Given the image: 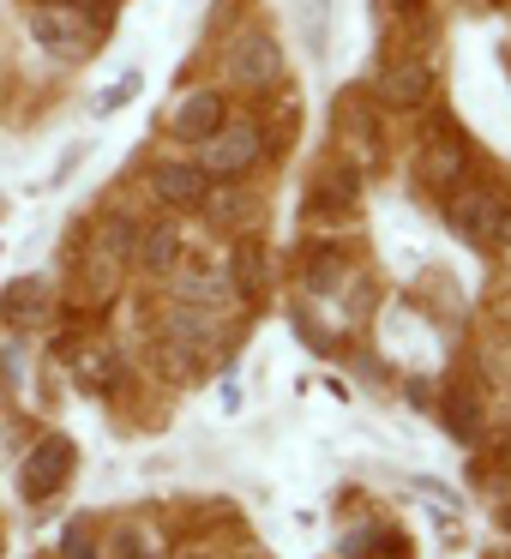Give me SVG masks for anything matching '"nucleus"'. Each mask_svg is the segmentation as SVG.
Returning <instances> with one entry per match:
<instances>
[{
    "label": "nucleus",
    "instance_id": "f257e3e1",
    "mask_svg": "<svg viewBox=\"0 0 511 559\" xmlns=\"http://www.w3.org/2000/svg\"><path fill=\"white\" fill-rule=\"evenodd\" d=\"M265 157V133H259L253 121H223L217 133L199 145V169L205 175H217V181H235V175H247L253 163Z\"/></svg>",
    "mask_w": 511,
    "mask_h": 559
},
{
    "label": "nucleus",
    "instance_id": "f03ea898",
    "mask_svg": "<svg viewBox=\"0 0 511 559\" xmlns=\"http://www.w3.org/2000/svg\"><path fill=\"white\" fill-rule=\"evenodd\" d=\"M73 469H79L73 439H67V433H43V445L31 451L25 469H19V487H25L31 506H43V499H55L67 481H73Z\"/></svg>",
    "mask_w": 511,
    "mask_h": 559
},
{
    "label": "nucleus",
    "instance_id": "7ed1b4c3",
    "mask_svg": "<svg viewBox=\"0 0 511 559\" xmlns=\"http://www.w3.org/2000/svg\"><path fill=\"white\" fill-rule=\"evenodd\" d=\"M223 67H229V79L247 91H277L283 85V43L265 37V31H247V37L229 43Z\"/></svg>",
    "mask_w": 511,
    "mask_h": 559
},
{
    "label": "nucleus",
    "instance_id": "20e7f679",
    "mask_svg": "<svg viewBox=\"0 0 511 559\" xmlns=\"http://www.w3.org/2000/svg\"><path fill=\"white\" fill-rule=\"evenodd\" d=\"M31 37H37L49 55H61V61H85V55H97L91 49L97 37H91V25L73 13V7H37V13H31Z\"/></svg>",
    "mask_w": 511,
    "mask_h": 559
},
{
    "label": "nucleus",
    "instance_id": "39448f33",
    "mask_svg": "<svg viewBox=\"0 0 511 559\" xmlns=\"http://www.w3.org/2000/svg\"><path fill=\"white\" fill-rule=\"evenodd\" d=\"M499 199L494 193H482V187H463V193H451V205H445V223H451V235L457 241H470V247H482V241H499Z\"/></svg>",
    "mask_w": 511,
    "mask_h": 559
},
{
    "label": "nucleus",
    "instance_id": "423d86ee",
    "mask_svg": "<svg viewBox=\"0 0 511 559\" xmlns=\"http://www.w3.org/2000/svg\"><path fill=\"white\" fill-rule=\"evenodd\" d=\"M55 313V289L43 277H19L7 283V295H0V319L13 331H43V319Z\"/></svg>",
    "mask_w": 511,
    "mask_h": 559
},
{
    "label": "nucleus",
    "instance_id": "0eeeda50",
    "mask_svg": "<svg viewBox=\"0 0 511 559\" xmlns=\"http://www.w3.org/2000/svg\"><path fill=\"white\" fill-rule=\"evenodd\" d=\"M463 169H470V145H463L451 127H445L439 139H427V145H421V181H427V187H457Z\"/></svg>",
    "mask_w": 511,
    "mask_h": 559
},
{
    "label": "nucleus",
    "instance_id": "6e6552de",
    "mask_svg": "<svg viewBox=\"0 0 511 559\" xmlns=\"http://www.w3.org/2000/svg\"><path fill=\"white\" fill-rule=\"evenodd\" d=\"M151 193H157L163 205H199V199L211 193V175L199 169V163H157V169H151Z\"/></svg>",
    "mask_w": 511,
    "mask_h": 559
},
{
    "label": "nucleus",
    "instance_id": "1a4fd4ad",
    "mask_svg": "<svg viewBox=\"0 0 511 559\" xmlns=\"http://www.w3.org/2000/svg\"><path fill=\"white\" fill-rule=\"evenodd\" d=\"M223 115H229L223 91H193V97H181V109H175V133H181L187 145H205L223 127Z\"/></svg>",
    "mask_w": 511,
    "mask_h": 559
},
{
    "label": "nucleus",
    "instance_id": "9d476101",
    "mask_svg": "<svg viewBox=\"0 0 511 559\" xmlns=\"http://www.w3.org/2000/svg\"><path fill=\"white\" fill-rule=\"evenodd\" d=\"M427 91H433V67L427 61H397L379 73V97L391 103H427Z\"/></svg>",
    "mask_w": 511,
    "mask_h": 559
},
{
    "label": "nucleus",
    "instance_id": "9b49d317",
    "mask_svg": "<svg viewBox=\"0 0 511 559\" xmlns=\"http://www.w3.org/2000/svg\"><path fill=\"white\" fill-rule=\"evenodd\" d=\"M133 259H139L145 271H157V277H163V271H175V259H181V229H175V223L145 229V235L133 241Z\"/></svg>",
    "mask_w": 511,
    "mask_h": 559
},
{
    "label": "nucleus",
    "instance_id": "f8f14e48",
    "mask_svg": "<svg viewBox=\"0 0 511 559\" xmlns=\"http://www.w3.org/2000/svg\"><path fill=\"white\" fill-rule=\"evenodd\" d=\"M445 433L463 439V445L482 433V397H475L470 385H451V391H445Z\"/></svg>",
    "mask_w": 511,
    "mask_h": 559
},
{
    "label": "nucleus",
    "instance_id": "ddd939ff",
    "mask_svg": "<svg viewBox=\"0 0 511 559\" xmlns=\"http://www.w3.org/2000/svg\"><path fill=\"white\" fill-rule=\"evenodd\" d=\"M229 289H235V283H229V277H211V271L181 277V301H187V307H217V301H229Z\"/></svg>",
    "mask_w": 511,
    "mask_h": 559
},
{
    "label": "nucleus",
    "instance_id": "4468645a",
    "mask_svg": "<svg viewBox=\"0 0 511 559\" xmlns=\"http://www.w3.org/2000/svg\"><path fill=\"white\" fill-rule=\"evenodd\" d=\"M133 241H139L133 223H127V217H109V223L97 229V259H127V253H133Z\"/></svg>",
    "mask_w": 511,
    "mask_h": 559
},
{
    "label": "nucleus",
    "instance_id": "2eb2a0df",
    "mask_svg": "<svg viewBox=\"0 0 511 559\" xmlns=\"http://www.w3.org/2000/svg\"><path fill=\"white\" fill-rule=\"evenodd\" d=\"M199 205L211 211V223H253V199L247 193H205Z\"/></svg>",
    "mask_w": 511,
    "mask_h": 559
},
{
    "label": "nucleus",
    "instance_id": "dca6fc26",
    "mask_svg": "<svg viewBox=\"0 0 511 559\" xmlns=\"http://www.w3.org/2000/svg\"><path fill=\"white\" fill-rule=\"evenodd\" d=\"M79 373H85L97 391H115V385H121V361H115L109 349H91L85 361H79Z\"/></svg>",
    "mask_w": 511,
    "mask_h": 559
},
{
    "label": "nucleus",
    "instance_id": "f3484780",
    "mask_svg": "<svg viewBox=\"0 0 511 559\" xmlns=\"http://www.w3.org/2000/svg\"><path fill=\"white\" fill-rule=\"evenodd\" d=\"M133 97H139V73H121V79H115V85L97 97V109H91V115H97V121H109V115H121Z\"/></svg>",
    "mask_w": 511,
    "mask_h": 559
},
{
    "label": "nucleus",
    "instance_id": "a211bd4d",
    "mask_svg": "<svg viewBox=\"0 0 511 559\" xmlns=\"http://www.w3.org/2000/svg\"><path fill=\"white\" fill-rule=\"evenodd\" d=\"M115 554L121 559H163V542L151 530H121L115 535Z\"/></svg>",
    "mask_w": 511,
    "mask_h": 559
},
{
    "label": "nucleus",
    "instance_id": "6ab92c4d",
    "mask_svg": "<svg viewBox=\"0 0 511 559\" xmlns=\"http://www.w3.org/2000/svg\"><path fill=\"white\" fill-rule=\"evenodd\" d=\"M343 277V259L331 253V247H319L313 253V265H307V289H319V295H331V283Z\"/></svg>",
    "mask_w": 511,
    "mask_h": 559
},
{
    "label": "nucleus",
    "instance_id": "aec40b11",
    "mask_svg": "<svg viewBox=\"0 0 511 559\" xmlns=\"http://www.w3.org/2000/svg\"><path fill=\"white\" fill-rule=\"evenodd\" d=\"M61 554L67 559H97V535H91V523H73V530H67Z\"/></svg>",
    "mask_w": 511,
    "mask_h": 559
},
{
    "label": "nucleus",
    "instance_id": "412c9836",
    "mask_svg": "<svg viewBox=\"0 0 511 559\" xmlns=\"http://www.w3.org/2000/svg\"><path fill=\"white\" fill-rule=\"evenodd\" d=\"M499 241H506V247H511V205H506V211H499Z\"/></svg>",
    "mask_w": 511,
    "mask_h": 559
},
{
    "label": "nucleus",
    "instance_id": "4be33fe9",
    "mask_svg": "<svg viewBox=\"0 0 511 559\" xmlns=\"http://www.w3.org/2000/svg\"><path fill=\"white\" fill-rule=\"evenodd\" d=\"M499 530L511 535V499H506V506H499Z\"/></svg>",
    "mask_w": 511,
    "mask_h": 559
},
{
    "label": "nucleus",
    "instance_id": "5701e85b",
    "mask_svg": "<svg viewBox=\"0 0 511 559\" xmlns=\"http://www.w3.org/2000/svg\"><path fill=\"white\" fill-rule=\"evenodd\" d=\"M506 457H511V445H506Z\"/></svg>",
    "mask_w": 511,
    "mask_h": 559
}]
</instances>
